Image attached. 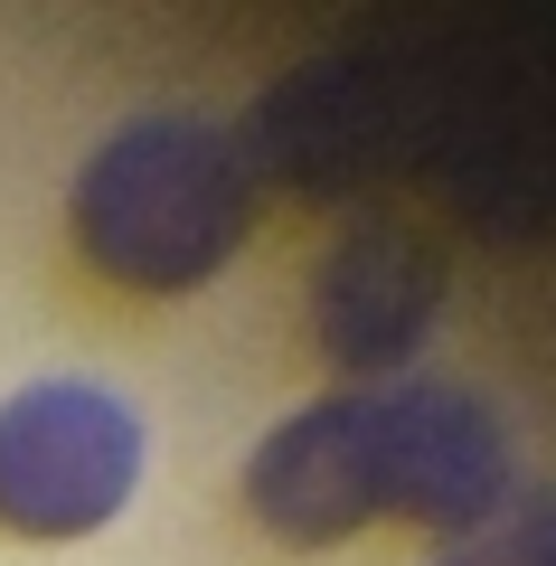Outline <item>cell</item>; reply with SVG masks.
I'll return each instance as SVG.
<instances>
[{"label": "cell", "instance_id": "cell-1", "mask_svg": "<svg viewBox=\"0 0 556 566\" xmlns=\"http://www.w3.org/2000/svg\"><path fill=\"white\" fill-rule=\"evenodd\" d=\"M245 501L283 547H331L368 520L481 528L510 501V434L472 387L387 378L274 424L245 472Z\"/></svg>", "mask_w": 556, "mask_h": 566}, {"label": "cell", "instance_id": "cell-2", "mask_svg": "<svg viewBox=\"0 0 556 566\" xmlns=\"http://www.w3.org/2000/svg\"><path fill=\"white\" fill-rule=\"evenodd\" d=\"M76 245L123 293H189L208 283L255 227V180L237 142L199 123H123L95 161L76 170Z\"/></svg>", "mask_w": 556, "mask_h": 566}, {"label": "cell", "instance_id": "cell-3", "mask_svg": "<svg viewBox=\"0 0 556 566\" xmlns=\"http://www.w3.org/2000/svg\"><path fill=\"white\" fill-rule=\"evenodd\" d=\"M141 482V424L85 378L20 387L0 406V528L10 538H85Z\"/></svg>", "mask_w": 556, "mask_h": 566}, {"label": "cell", "instance_id": "cell-4", "mask_svg": "<svg viewBox=\"0 0 556 566\" xmlns=\"http://www.w3.org/2000/svg\"><path fill=\"white\" fill-rule=\"evenodd\" d=\"M434 322V264L406 237H358L339 245V264L321 274V340L339 368H387L416 349V331Z\"/></svg>", "mask_w": 556, "mask_h": 566}, {"label": "cell", "instance_id": "cell-5", "mask_svg": "<svg viewBox=\"0 0 556 566\" xmlns=\"http://www.w3.org/2000/svg\"><path fill=\"white\" fill-rule=\"evenodd\" d=\"M510 566H556V510L518 520V538H510Z\"/></svg>", "mask_w": 556, "mask_h": 566}]
</instances>
